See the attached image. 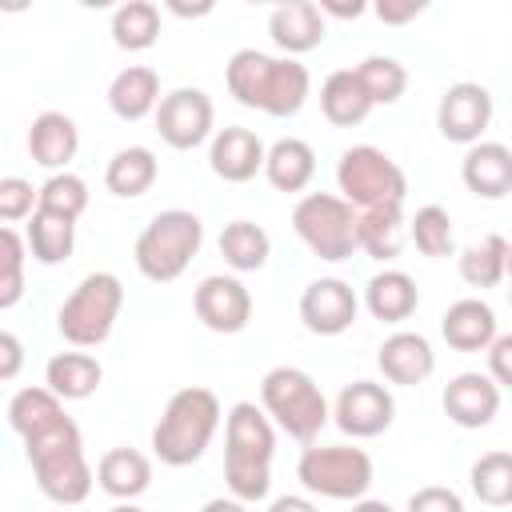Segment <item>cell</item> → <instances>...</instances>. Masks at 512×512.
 <instances>
[{
  "instance_id": "25",
  "label": "cell",
  "mask_w": 512,
  "mask_h": 512,
  "mask_svg": "<svg viewBox=\"0 0 512 512\" xmlns=\"http://www.w3.org/2000/svg\"><path fill=\"white\" fill-rule=\"evenodd\" d=\"M372 108H376V104H372V96L364 92L356 68H336V72L320 84V112H324V120L336 124V128H356V124H364Z\"/></svg>"
},
{
  "instance_id": "36",
  "label": "cell",
  "mask_w": 512,
  "mask_h": 512,
  "mask_svg": "<svg viewBox=\"0 0 512 512\" xmlns=\"http://www.w3.org/2000/svg\"><path fill=\"white\" fill-rule=\"evenodd\" d=\"M468 488L480 504L488 508H508L512 504V452L496 448L484 452L472 468H468Z\"/></svg>"
},
{
  "instance_id": "46",
  "label": "cell",
  "mask_w": 512,
  "mask_h": 512,
  "mask_svg": "<svg viewBox=\"0 0 512 512\" xmlns=\"http://www.w3.org/2000/svg\"><path fill=\"white\" fill-rule=\"evenodd\" d=\"M320 12H324V16H336V20H356V16L368 12V4H364V0H352V4H332V0H324Z\"/></svg>"
},
{
  "instance_id": "23",
  "label": "cell",
  "mask_w": 512,
  "mask_h": 512,
  "mask_svg": "<svg viewBox=\"0 0 512 512\" xmlns=\"http://www.w3.org/2000/svg\"><path fill=\"white\" fill-rule=\"evenodd\" d=\"M420 304V288L408 272L400 268H380L368 284H364V308L372 312V320L380 324H404Z\"/></svg>"
},
{
  "instance_id": "33",
  "label": "cell",
  "mask_w": 512,
  "mask_h": 512,
  "mask_svg": "<svg viewBox=\"0 0 512 512\" xmlns=\"http://www.w3.org/2000/svg\"><path fill=\"white\" fill-rule=\"evenodd\" d=\"M456 268H460V280L468 288H496L500 280H508V240L488 232L484 240L468 244L460 256H456Z\"/></svg>"
},
{
  "instance_id": "51",
  "label": "cell",
  "mask_w": 512,
  "mask_h": 512,
  "mask_svg": "<svg viewBox=\"0 0 512 512\" xmlns=\"http://www.w3.org/2000/svg\"><path fill=\"white\" fill-rule=\"evenodd\" d=\"M108 512H144V508H136V504H132V500H120V504H112V508H108Z\"/></svg>"
},
{
  "instance_id": "12",
  "label": "cell",
  "mask_w": 512,
  "mask_h": 512,
  "mask_svg": "<svg viewBox=\"0 0 512 512\" xmlns=\"http://www.w3.org/2000/svg\"><path fill=\"white\" fill-rule=\"evenodd\" d=\"M492 124V92L476 80H456L444 88L440 104H436V128L448 144H480V136Z\"/></svg>"
},
{
  "instance_id": "10",
  "label": "cell",
  "mask_w": 512,
  "mask_h": 512,
  "mask_svg": "<svg viewBox=\"0 0 512 512\" xmlns=\"http://www.w3.org/2000/svg\"><path fill=\"white\" fill-rule=\"evenodd\" d=\"M156 132L168 148L176 152H192L204 140L216 136V108L212 96L204 88H172L164 92L160 108H156Z\"/></svg>"
},
{
  "instance_id": "42",
  "label": "cell",
  "mask_w": 512,
  "mask_h": 512,
  "mask_svg": "<svg viewBox=\"0 0 512 512\" xmlns=\"http://www.w3.org/2000/svg\"><path fill=\"white\" fill-rule=\"evenodd\" d=\"M404 512H464V500L456 488H444V484H424L408 496V508Z\"/></svg>"
},
{
  "instance_id": "14",
  "label": "cell",
  "mask_w": 512,
  "mask_h": 512,
  "mask_svg": "<svg viewBox=\"0 0 512 512\" xmlns=\"http://www.w3.org/2000/svg\"><path fill=\"white\" fill-rule=\"evenodd\" d=\"M360 296L340 276H320L300 292V320L312 336H340L356 324Z\"/></svg>"
},
{
  "instance_id": "40",
  "label": "cell",
  "mask_w": 512,
  "mask_h": 512,
  "mask_svg": "<svg viewBox=\"0 0 512 512\" xmlns=\"http://www.w3.org/2000/svg\"><path fill=\"white\" fill-rule=\"evenodd\" d=\"M40 208L44 212H60L68 220H80L88 208V184L76 172H56L40 184Z\"/></svg>"
},
{
  "instance_id": "4",
  "label": "cell",
  "mask_w": 512,
  "mask_h": 512,
  "mask_svg": "<svg viewBox=\"0 0 512 512\" xmlns=\"http://www.w3.org/2000/svg\"><path fill=\"white\" fill-rule=\"evenodd\" d=\"M200 244H204V220L188 208H168V212H156L140 228V236L132 244V260L144 280L172 284L188 272Z\"/></svg>"
},
{
  "instance_id": "29",
  "label": "cell",
  "mask_w": 512,
  "mask_h": 512,
  "mask_svg": "<svg viewBox=\"0 0 512 512\" xmlns=\"http://www.w3.org/2000/svg\"><path fill=\"white\" fill-rule=\"evenodd\" d=\"M156 176H160L156 152L144 148V144H128V148L112 152V160L104 168V188L120 200H136L156 184Z\"/></svg>"
},
{
  "instance_id": "26",
  "label": "cell",
  "mask_w": 512,
  "mask_h": 512,
  "mask_svg": "<svg viewBox=\"0 0 512 512\" xmlns=\"http://www.w3.org/2000/svg\"><path fill=\"white\" fill-rule=\"evenodd\" d=\"M264 176L276 192H304L316 176V152L308 140L300 136H280L268 144V160H264Z\"/></svg>"
},
{
  "instance_id": "8",
  "label": "cell",
  "mask_w": 512,
  "mask_h": 512,
  "mask_svg": "<svg viewBox=\"0 0 512 512\" xmlns=\"http://www.w3.org/2000/svg\"><path fill=\"white\" fill-rule=\"evenodd\" d=\"M292 232L316 260L328 264L352 260L360 252L356 208L340 192H304L292 208Z\"/></svg>"
},
{
  "instance_id": "17",
  "label": "cell",
  "mask_w": 512,
  "mask_h": 512,
  "mask_svg": "<svg viewBox=\"0 0 512 512\" xmlns=\"http://www.w3.org/2000/svg\"><path fill=\"white\" fill-rule=\"evenodd\" d=\"M376 368L388 384L396 388H416L424 384L432 372H436V352H432V340L424 332H392L384 336V344L376 348Z\"/></svg>"
},
{
  "instance_id": "30",
  "label": "cell",
  "mask_w": 512,
  "mask_h": 512,
  "mask_svg": "<svg viewBox=\"0 0 512 512\" xmlns=\"http://www.w3.org/2000/svg\"><path fill=\"white\" fill-rule=\"evenodd\" d=\"M24 240H28V252H32L36 264L56 268V264L72 260V252H76V220L36 208L28 228H24Z\"/></svg>"
},
{
  "instance_id": "6",
  "label": "cell",
  "mask_w": 512,
  "mask_h": 512,
  "mask_svg": "<svg viewBox=\"0 0 512 512\" xmlns=\"http://www.w3.org/2000/svg\"><path fill=\"white\" fill-rule=\"evenodd\" d=\"M124 308V284L116 272H88L56 308V332L72 348H100Z\"/></svg>"
},
{
  "instance_id": "49",
  "label": "cell",
  "mask_w": 512,
  "mask_h": 512,
  "mask_svg": "<svg viewBox=\"0 0 512 512\" xmlns=\"http://www.w3.org/2000/svg\"><path fill=\"white\" fill-rule=\"evenodd\" d=\"M352 512H396L388 500H372V496H364V500H356L352 504Z\"/></svg>"
},
{
  "instance_id": "47",
  "label": "cell",
  "mask_w": 512,
  "mask_h": 512,
  "mask_svg": "<svg viewBox=\"0 0 512 512\" xmlns=\"http://www.w3.org/2000/svg\"><path fill=\"white\" fill-rule=\"evenodd\" d=\"M268 512H320L308 496H276L272 504H268Z\"/></svg>"
},
{
  "instance_id": "21",
  "label": "cell",
  "mask_w": 512,
  "mask_h": 512,
  "mask_svg": "<svg viewBox=\"0 0 512 512\" xmlns=\"http://www.w3.org/2000/svg\"><path fill=\"white\" fill-rule=\"evenodd\" d=\"M160 100H164L160 96V72L148 68V64H128L108 84V108L124 124H136L144 116H156Z\"/></svg>"
},
{
  "instance_id": "20",
  "label": "cell",
  "mask_w": 512,
  "mask_h": 512,
  "mask_svg": "<svg viewBox=\"0 0 512 512\" xmlns=\"http://www.w3.org/2000/svg\"><path fill=\"white\" fill-rule=\"evenodd\" d=\"M440 336L456 352H488L492 340L500 336L492 304L480 300V296H464V300L448 304L444 316H440Z\"/></svg>"
},
{
  "instance_id": "32",
  "label": "cell",
  "mask_w": 512,
  "mask_h": 512,
  "mask_svg": "<svg viewBox=\"0 0 512 512\" xmlns=\"http://www.w3.org/2000/svg\"><path fill=\"white\" fill-rule=\"evenodd\" d=\"M216 248L232 272H260L272 256V236L256 220H232V224H224Z\"/></svg>"
},
{
  "instance_id": "1",
  "label": "cell",
  "mask_w": 512,
  "mask_h": 512,
  "mask_svg": "<svg viewBox=\"0 0 512 512\" xmlns=\"http://www.w3.org/2000/svg\"><path fill=\"white\" fill-rule=\"evenodd\" d=\"M276 424L252 400H236L224 412V484L228 496L256 504L272 488Z\"/></svg>"
},
{
  "instance_id": "41",
  "label": "cell",
  "mask_w": 512,
  "mask_h": 512,
  "mask_svg": "<svg viewBox=\"0 0 512 512\" xmlns=\"http://www.w3.org/2000/svg\"><path fill=\"white\" fill-rule=\"evenodd\" d=\"M36 208H40V188H32L24 176H4L0 180V220L4 224L32 220Z\"/></svg>"
},
{
  "instance_id": "34",
  "label": "cell",
  "mask_w": 512,
  "mask_h": 512,
  "mask_svg": "<svg viewBox=\"0 0 512 512\" xmlns=\"http://www.w3.org/2000/svg\"><path fill=\"white\" fill-rule=\"evenodd\" d=\"M64 416H68V412H64V400H60L52 388H20V392H12V400H8V428H12L20 440H28V436L52 428V424L64 420Z\"/></svg>"
},
{
  "instance_id": "50",
  "label": "cell",
  "mask_w": 512,
  "mask_h": 512,
  "mask_svg": "<svg viewBox=\"0 0 512 512\" xmlns=\"http://www.w3.org/2000/svg\"><path fill=\"white\" fill-rule=\"evenodd\" d=\"M168 12H176V16H208L212 4H196V8H188V4H168Z\"/></svg>"
},
{
  "instance_id": "38",
  "label": "cell",
  "mask_w": 512,
  "mask_h": 512,
  "mask_svg": "<svg viewBox=\"0 0 512 512\" xmlns=\"http://www.w3.org/2000/svg\"><path fill=\"white\" fill-rule=\"evenodd\" d=\"M356 76H360L364 92L372 96V104H396L408 88V72L396 56H364L356 64Z\"/></svg>"
},
{
  "instance_id": "28",
  "label": "cell",
  "mask_w": 512,
  "mask_h": 512,
  "mask_svg": "<svg viewBox=\"0 0 512 512\" xmlns=\"http://www.w3.org/2000/svg\"><path fill=\"white\" fill-rule=\"evenodd\" d=\"M272 60L268 52L260 48H240L228 56L224 64V84H228V96L244 108H256L264 112V96H268V76H272Z\"/></svg>"
},
{
  "instance_id": "16",
  "label": "cell",
  "mask_w": 512,
  "mask_h": 512,
  "mask_svg": "<svg viewBox=\"0 0 512 512\" xmlns=\"http://www.w3.org/2000/svg\"><path fill=\"white\" fill-rule=\"evenodd\" d=\"M264 160H268L264 140L244 124L216 128V136L208 140V168L224 184H248L256 172H264Z\"/></svg>"
},
{
  "instance_id": "31",
  "label": "cell",
  "mask_w": 512,
  "mask_h": 512,
  "mask_svg": "<svg viewBox=\"0 0 512 512\" xmlns=\"http://www.w3.org/2000/svg\"><path fill=\"white\" fill-rule=\"evenodd\" d=\"M104 380V368L92 352H56L44 364V388H52L60 400H88Z\"/></svg>"
},
{
  "instance_id": "9",
  "label": "cell",
  "mask_w": 512,
  "mask_h": 512,
  "mask_svg": "<svg viewBox=\"0 0 512 512\" xmlns=\"http://www.w3.org/2000/svg\"><path fill=\"white\" fill-rule=\"evenodd\" d=\"M296 480L324 500H364L372 488V456L356 444H308L296 460Z\"/></svg>"
},
{
  "instance_id": "18",
  "label": "cell",
  "mask_w": 512,
  "mask_h": 512,
  "mask_svg": "<svg viewBox=\"0 0 512 512\" xmlns=\"http://www.w3.org/2000/svg\"><path fill=\"white\" fill-rule=\"evenodd\" d=\"M268 36H272V44L284 52V56H304V52H312V48H320L324 44V36H328V16L320 12V4H312V0H288V4H280V8H272V16H268Z\"/></svg>"
},
{
  "instance_id": "15",
  "label": "cell",
  "mask_w": 512,
  "mask_h": 512,
  "mask_svg": "<svg viewBox=\"0 0 512 512\" xmlns=\"http://www.w3.org/2000/svg\"><path fill=\"white\" fill-rule=\"evenodd\" d=\"M440 408L456 428H488L500 412V384L488 372H456L440 392Z\"/></svg>"
},
{
  "instance_id": "45",
  "label": "cell",
  "mask_w": 512,
  "mask_h": 512,
  "mask_svg": "<svg viewBox=\"0 0 512 512\" xmlns=\"http://www.w3.org/2000/svg\"><path fill=\"white\" fill-rule=\"evenodd\" d=\"M20 364H24V348L16 332H0V380H16Z\"/></svg>"
},
{
  "instance_id": "24",
  "label": "cell",
  "mask_w": 512,
  "mask_h": 512,
  "mask_svg": "<svg viewBox=\"0 0 512 512\" xmlns=\"http://www.w3.org/2000/svg\"><path fill=\"white\" fill-rule=\"evenodd\" d=\"M96 484L112 500H136L152 484V460L136 448H108L96 460Z\"/></svg>"
},
{
  "instance_id": "11",
  "label": "cell",
  "mask_w": 512,
  "mask_h": 512,
  "mask_svg": "<svg viewBox=\"0 0 512 512\" xmlns=\"http://www.w3.org/2000/svg\"><path fill=\"white\" fill-rule=\"evenodd\" d=\"M392 420H396V400H392L388 384H376V380L344 384L332 404V424L352 440H372V436L388 432Z\"/></svg>"
},
{
  "instance_id": "3",
  "label": "cell",
  "mask_w": 512,
  "mask_h": 512,
  "mask_svg": "<svg viewBox=\"0 0 512 512\" xmlns=\"http://www.w3.org/2000/svg\"><path fill=\"white\" fill-rule=\"evenodd\" d=\"M220 420H224V408H220V396L212 388L188 384V388L172 392L156 428H152V456L168 468L196 464L208 452Z\"/></svg>"
},
{
  "instance_id": "7",
  "label": "cell",
  "mask_w": 512,
  "mask_h": 512,
  "mask_svg": "<svg viewBox=\"0 0 512 512\" xmlns=\"http://www.w3.org/2000/svg\"><path fill=\"white\" fill-rule=\"evenodd\" d=\"M336 184H340V196L356 208V212H368V208H404V196H408V176L404 168L376 144H352L340 152L336 160Z\"/></svg>"
},
{
  "instance_id": "2",
  "label": "cell",
  "mask_w": 512,
  "mask_h": 512,
  "mask_svg": "<svg viewBox=\"0 0 512 512\" xmlns=\"http://www.w3.org/2000/svg\"><path fill=\"white\" fill-rule=\"evenodd\" d=\"M24 456L32 464V476H36V488L52 500V504H84L92 496V484H96V472L84 456V436L76 428L72 416L56 420L52 428L36 432L24 440Z\"/></svg>"
},
{
  "instance_id": "37",
  "label": "cell",
  "mask_w": 512,
  "mask_h": 512,
  "mask_svg": "<svg viewBox=\"0 0 512 512\" xmlns=\"http://www.w3.org/2000/svg\"><path fill=\"white\" fill-rule=\"evenodd\" d=\"M408 240L416 244V252H424L432 260L452 256L456 240H452V216H448V208H440V204L416 208V216L408 220Z\"/></svg>"
},
{
  "instance_id": "13",
  "label": "cell",
  "mask_w": 512,
  "mask_h": 512,
  "mask_svg": "<svg viewBox=\"0 0 512 512\" xmlns=\"http://www.w3.org/2000/svg\"><path fill=\"white\" fill-rule=\"evenodd\" d=\"M192 312L196 320L208 328V332H220V336H236L248 328L252 320V292L244 288L240 276H224V272H212L196 284L192 292Z\"/></svg>"
},
{
  "instance_id": "5",
  "label": "cell",
  "mask_w": 512,
  "mask_h": 512,
  "mask_svg": "<svg viewBox=\"0 0 512 512\" xmlns=\"http://www.w3.org/2000/svg\"><path fill=\"white\" fill-rule=\"evenodd\" d=\"M260 408L268 412V420L280 432H288L300 444H316V436L332 420V408H328L320 384L304 368H292V364H276V368L264 372Z\"/></svg>"
},
{
  "instance_id": "35",
  "label": "cell",
  "mask_w": 512,
  "mask_h": 512,
  "mask_svg": "<svg viewBox=\"0 0 512 512\" xmlns=\"http://www.w3.org/2000/svg\"><path fill=\"white\" fill-rule=\"evenodd\" d=\"M112 44L124 52H144L160 40V8L152 0H128L112 12Z\"/></svg>"
},
{
  "instance_id": "27",
  "label": "cell",
  "mask_w": 512,
  "mask_h": 512,
  "mask_svg": "<svg viewBox=\"0 0 512 512\" xmlns=\"http://www.w3.org/2000/svg\"><path fill=\"white\" fill-rule=\"evenodd\" d=\"M356 236H360V252L388 264L404 252L408 244V220L404 208H368L356 212Z\"/></svg>"
},
{
  "instance_id": "52",
  "label": "cell",
  "mask_w": 512,
  "mask_h": 512,
  "mask_svg": "<svg viewBox=\"0 0 512 512\" xmlns=\"http://www.w3.org/2000/svg\"><path fill=\"white\" fill-rule=\"evenodd\" d=\"M508 284H512V244H508Z\"/></svg>"
},
{
  "instance_id": "19",
  "label": "cell",
  "mask_w": 512,
  "mask_h": 512,
  "mask_svg": "<svg viewBox=\"0 0 512 512\" xmlns=\"http://www.w3.org/2000/svg\"><path fill=\"white\" fill-rule=\"evenodd\" d=\"M460 180L480 200H504L512 192V148L500 140H480L460 160Z\"/></svg>"
},
{
  "instance_id": "44",
  "label": "cell",
  "mask_w": 512,
  "mask_h": 512,
  "mask_svg": "<svg viewBox=\"0 0 512 512\" xmlns=\"http://www.w3.org/2000/svg\"><path fill=\"white\" fill-rule=\"evenodd\" d=\"M424 8H428L424 0H380L372 12H376L384 24H408V20H416Z\"/></svg>"
},
{
  "instance_id": "53",
  "label": "cell",
  "mask_w": 512,
  "mask_h": 512,
  "mask_svg": "<svg viewBox=\"0 0 512 512\" xmlns=\"http://www.w3.org/2000/svg\"><path fill=\"white\" fill-rule=\"evenodd\" d=\"M508 300H512V284H508Z\"/></svg>"
},
{
  "instance_id": "48",
  "label": "cell",
  "mask_w": 512,
  "mask_h": 512,
  "mask_svg": "<svg viewBox=\"0 0 512 512\" xmlns=\"http://www.w3.org/2000/svg\"><path fill=\"white\" fill-rule=\"evenodd\" d=\"M200 512H248V504L236 500V496H216V500H208Z\"/></svg>"
},
{
  "instance_id": "39",
  "label": "cell",
  "mask_w": 512,
  "mask_h": 512,
  "mask_svg": "<svg viewBox=\"0 0 512 512\" xmlns=\"http://www.w3.org/2000/svg\"><path fill=\"white\" fill-rule=\"evenodd\" d=\"M24 252H28V240L12 224H4L0 228V308L4 312L16 308L24 296V260H28Z\"/></svg>"
},
{
  "instance_id": "43",
  "label": "cell",
  "mask_w": 512,
  "mask_h": 512,
  "mask_svg": "<svg viewBox=\"0 0 512 512\" xmlns=\"http://www.w3.org/2000/svg\"><path fill=\"white\" fill-rule=\"evenodd\" d=\"M488 376L500 388H512V332L492 340V348H488Z\"/></svg>"
},
{
  "instance_id": "22",
  "label": "cell",
  "mask_w": 512,
  "mask_h": 512,
  "mask_svg": "<svg viewBox=\"0 0 512 512\" xmlns=\"http://www.w3.org/2000/svg\"><path fill=\"white\" fill-rule=\"evenodd\" d=\"M76 148H80V128H76V120L68 112L52 108V112H40L32 120V128H28V156L40 168H48L52 176L68 172V160L76 156Z\"/></svg>"
}]
</instances>
